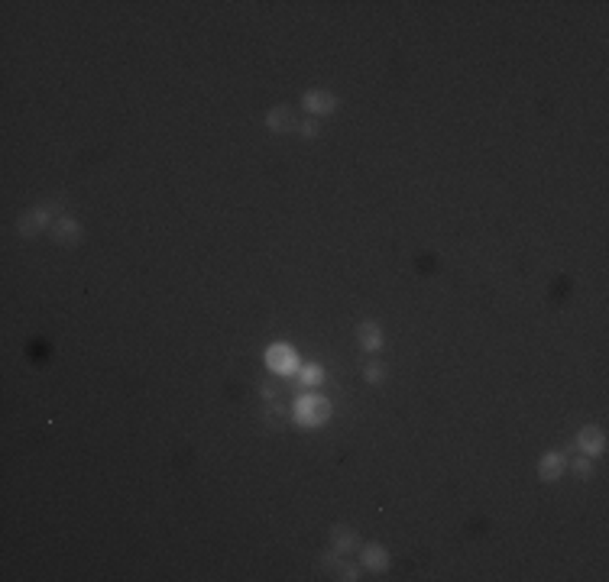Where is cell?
Returning a JSON list of instances; mask_svg holds the SVG:
<instances>
[{
	"mask_svg": "<svg viewBox=\"0 0 609 582\" xmlns=\"http://www.w3.org/2000/svg\"><path fill=\"white\" fill-rule=\"evenodd\" d=\"M567 469V456L564 453H544L541 463H538V476H541L544 482H554L561 473Z\"/></svg>",
	"mask_w": 609,
	"mask_h": 582,
	"instance_id": "6",
	"label": "cell"
},
{
	"mask_svg": "<svg viewBox=\"0 0 609 582\" xmlns=\"http://www.w3.org/2000/svg\"><path fill=\"white\" fill-rule=\"evenodd\" d=\"M52 240L59 243V246H75V243H81V226H78V220L59 217L55 224H52Z\"/></svg>",
	"mask_w": 609,
	"mask_h": 582,
	"instance_id": "5",
	"label": "cell"
},
{
	"mask_svg": "<svg viewBox=\"0 0 609 582\" xmlns=\"http://www.w3.org/2000/svg\"><path fill=\"white\" fill-rule=\"evenodd\" d=\"M59 207H62L59 201H49V204H43V207H33V211L20 214V220H16V230H20L23 236H36V233L49 224V217L59 211Z\"/></svg>",
	"mask_w": 609,
	"mask_h": 582,
	"instance_id": "3",
	"label": "cell"
},
{
	"mask_svg": "<svg viewBox=\"0 0 609 582\" xmlns=\"http://www.w3.org/2000/svg\"><path fill=\"white\" fill-rule=\"evenodd\" d=\"M573 476H577V479H590V476H593V456H580V459H573Z\"/></svg>",
	"mask_w": 609,
	"mask_h": 582,
	"instance_id": "13",
	"label": "cell"
},
{
	"mask_svg": "<svg viewBox=\"0 0 609 582\" xmlns=\"http://www.w3.org/2000/svg\"><path fill=\"white\" fill-rule=\"evenodd\" d=\"M357 340L363 349H370V353H376V349H382V330L376 327L373 320H367V324H360L357 327Z\"/></svg>",
	"mask_w": 609,
	"mask_h": 582,
	"instance_id": "9",
	"label": "cell"
},
{
	"mask_svg": "<svg viewBox=\"0 0 609 582\" xmlns=\"http://www.w3.org/2000/svg\"><path fill=\"white\" fill-rule=\"evenodd\" d=\"M305 110L308 114H334L338 110V97L328 91H308L305 94Z\"/></svg>",
	"mask_w": 609,
	"mask_h": 582,
	"instance_id": "7",
	"label": "cell"
},
{
	"mask_svg": "<svg viewBox=\"0 0 609 582\" xmlns=\"http://www.w3.org/2000/svg\"><path fill=\"white\" fill-rule=\"evenodd\" d=\"M266 123H269V130L272 133H292L295 126V114L289 107H272L269 110V116H266Z\"/></svg>",
	"mask_w": 609,
	"mask_h": 582,
	"instance_id": "8",
	"label": "cell"
},
{
	"mask_svg": "<svg viewBox=\"0 0 609 582\" xmlns=\"http://www.w3.org/2000/svg\"><path fill=\"white\" fill-rule=\"evenodd\" d=\"M363 378H367L370 385H379L382 378H386V366H382V363H370L367 369H363Z\"/></svg>",
	"mask_w": 609,
	"mask_h": 582,
	"instance_id": "14",
	"label": "cell"
},
{
	"mask_svg": "<svg viewBox=\"0 0 609 582\" xmlns=\"http://www.w3.org/2000/svg\"><path fill=\"white\" fill-rule=\"evenodd\" d=\"M330 414H334V405L324 395H298L295 398V421H298V427L315 430L324 421H330Z\"/></svg>",
	"mask_w": 609,
	"mask_h": 582,
	"instance_id": "1",
	"label": "cell"
},
{
	"mask_svg": "<svg viewBox=\"0 0 609 582\" xmlns=\"http://www.w3.org/2000/svg\"><path fill=\"white\" fill-rule=\"evenodd\" d=\"M295 133H301L305 139H315L318 136V123H315V120H301V123L295 126Z\"/></svg>",
	"mask_w": 609,
	"mask_h": 582,
	"instance_id": "16",
	"label": "cell"
},
{
	"mask_svg": "<svg viewBox=\"0 0 609 582\" xmlns=\"http://www.w3.org/2000/svg\"><path fill=\"white\" fill-rule=\"evenodd\" d=\"M266 366H269L276 375H295V372L301 369L298 353H295L289 343H272V346L266 349Z\"/></svg>",
	"mask_w": 609,
	"mask_h": 582,
	"instance_id": "2",
	"label": "cell"
},
{
	"mask_svg": "<svg viewBox=\"0 0 609 582\" xmlns=\"http://www.w3.org/2000/svg\"><path fill=\"white\" fill-rule=\"evenodd\" d=\"M330 540H334V550H340V553H350L353 547H357V534H353L350 527H344V524L330 527Z\"/></svg>",
	"mask_w": 609,
	"mask_h": 582,
	"instance_id": "11",
	"label": "cell"
},
{
	"mask_svg": "<svg viewBox=\"0 0 609 582\" xmlns=\"http://www.w3.org/2000/svg\"><path fill=\"white\" fill-rule=\"evenodd\" d=\"M338 566V579H344V582H353V579H360V569L353 566V563H334Z\"/></svg>",
	"mask_w": 609,
	"mask_h": 582,
	"instance_id": "15",
	"label": "cell"
},
{
	"mask_svg": "<svg viewBox=\"0 0 609 582\" xmlns=\"http://www.w3.org/2000/svg\"><path fill=\"white\" fill-rule=\"evenodd\" d=\"M301 382H305V385H321V382H324V369L318 363H305V366H301Z\"/></svg>",
	"mask_w": 609,
	"mask_h": 582,
	"instance_id": "12",
	"label": "cell"
},
{
	"mask_svg": "<svg viewBox=\"0 0 609 582\" xmlns=\"http://www.w3.org/2000/svg\"><path fill=\"white\" fill-rule=\"evenodd\" d=\"M363 566H367V569H376V573H382V569L389 566V553L382 550L379 544L363 547Z\"/></svg>",
	"mask_w": 609,
	"mask_h": 582,
	"instance_id": "10",
	"label": "cell"
},
{
	"mask_svg": "<svg viewBox=\"0 0 609 582\" xmlns=\"http://www.w3.org/2000/svg\"><path fill=\"white\" fill-rule=\"evenodd\" d=\"M577 446L583 456H600L603 450H606V434H603L600 427H583L577 434Z\"/></svg>",
	"mask_w": 609,
	"mask_h": 582,
	"instance_id": "4",
	"label": "cell"
}]
</instances>
